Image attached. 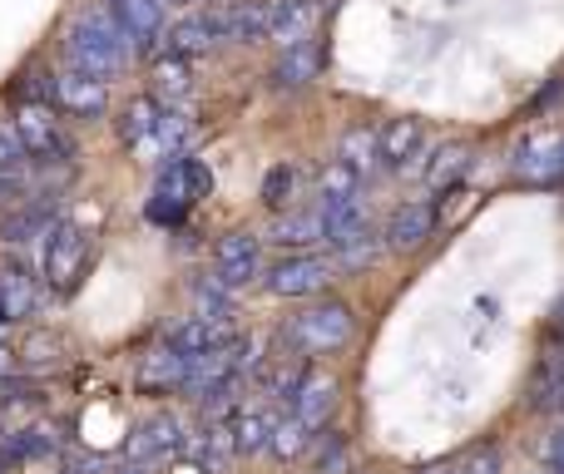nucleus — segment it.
Returning <instances> with one entry per match:
<instances>
[{"instance_id":"29","label":"nucleus","mask_w":564,"mask_h":474,"mask_svg":"<svg viewBox=\"0 0 564 474\" xmlns=\"http://www.w3.org/2000/svg\"><path fill=\"white\" fill-rule=\"evenodd\" d=\"M337 158H341V164H347L357 178L377 174V168H381V154H377V129H371V124L347 129V134H341V144H337Z\"/></svg>"},{"instance_id":"27","label":"nucleus","mask_w":564,"mask_h":474,"mask_svg":"<svg viewBox=\"0 0 564 474\" xmlns=\"http://www.w3.org/2000/svg\"><path fill=\"white\" fill-rule=\"evenodd\" d=\"M214 45H218V35H214V25H208V10H194V15L174 20V25L164 30V49H174V55H184V59L208 55Z\"/></svg>"},{"instance_id":"42","label":"nucleus","mask_w":564,"mask_h":474,"mask_svg":"<svg viewBox=\"0 0 564 474\" xmlns=\"http://www.w3.org/2000/svg\"><path fill=\"white\" fill-rule=\"evenodd\" d=\"M550 341H564V301L555 307V317H550Z\"/></svg>"},{"instance_id":"10","label":"nucleus","mask_w":564,"mask_h":474,"mask_svg":"<svg viewBox=\"0 0 564 474\" xmlns=\"http://www.w3.org/2000/svg\"><path fill=\"white\" fill-rule=\"evenodd\" d=\"M214 277L228 282V287H248V282L263 277V238L248 233V228H234V233L218 238L214 247Z\"/></svg>"},{"instance_id":"38","label":"nucleus","mask_w":564,"mask_h":474,"mask_svg":"<svg viewBox=\"0 0 564 474\" xmlns=\"http://www.w3.org/2000/svg\"><path fill=\"white\" fill-rule=\"evenodd\" d=\"M451 474H500V450L496 445H470L456 460H446Z\"/></svg>"},{"instance_id":"14","label":"nucleus","mask_w":564,"mask_h":474,"mask_svg":"<svg viewBox=\"0 0 564 474\" xmlns=\"http://www.w3.org/2000/svg\"><path fill=\"white\" fill-rule=\"evenodd\" d=\"M377 154H381V168H397V174L421 168V158H426V124L421 119H387L377 129Z\"/></svg>"},{"instance_id":"34","label":"nucleus","mask_w":564,"mask_h":474,"mask_svg":"<svg viewBox=\"0 0 564 474\" xmlns=\"http://www.w3.org/2000/svg\"><path fill=\"white\" fill-rule=\"evenodd\" d=\"M188 297H194V307H198V317H218V321H228L234 317V297L238 291L228 287V282H218V277H194L188 282Z\"/></svg>"},{"instance_id":"37","label":"nucleus","mask_w":564,"mask_h":474,"mask_svg":"<svg viewBox=\"0 0 564 474\" xmlns=\"http://www.w3.org/2000/svg\"><path fill=\"white\" fill-rule=\"evenodd\" d=\"M20 474H69L65 470V455H59V445H55V436H45L30 455H20Z\"/></svg>"},{"instance_id":"5","label":"nucleus","mask_w":564,"mask_h":474,"mask_svg":"<svg viewBox=\"0 0 564 474\" xmlns=\"http://www.w3.org/2000/svg\"><path fill=\"white\" fill-rule=\"evenodd\" d=\"M10 119L20 129L30 164H69L75 158V139L65 134V119H59L55 104H15Z\"/></svg>"},{"instance_id":"36","label":"nucleus","mask_w":564,"mask_h":474,"mask_svg":"<svg viewBox=\"0 0 564 474\" xmlns=\"http://www.w3.org/2000/svg\"><path fill=\"white\" fill-rule=\"evenodd\" d=\"M292 198H297V168L292 164H273L263 178V203L273 208V213H288Z\"/></svg>"},{"instance_id":"26","label":"nucleus","mask_w":564,"mask_h":474,"mask_svg":"<svg viewBox=\"0 0 564 474\" xmlns=\"http://www.w3.org/2000/svg\"><path fill=\"white\" fill-rule=\"evenodd\" d=\"M470 144H460V139H451V144L431 148V158H421V178H426L431 194H446V188H456L460 178L470 174Z\"/></svg>"},{"instance_id":"45","label":"nucleus","mask_w":564,"mask_h":474,"mask_svg":"<svg viewBox=\"0 0 564 474\" xmlns=\"http://www.w3.org/2000/svg\"><path fill=\"white\" fill-rule=\"evenodd\" d=\"M164 5H198V0H164Z\"/></svg>"},{"instance_id":"2","label":"nucleus","mask_w":564,"mask_h":474,"mask_svg":"<svg viewBox=\"0 0 564 474\" xmlns=\"http://www.w3.org/2000/svg\"><path fill=\"white\" fill-rule=\"evenodd\" d=\"M208 194H214V168L194 154H178L159 168L154 194H149V218H154L159 228H178L188 208Z\"/></svg>"},{"instance_id":"22","label":"nucleus","mask_w":564,"mask_h":474,"mask_svg":"<svg viewBox=\"0 0 564 474\" xmlns=\"http://www.w3.org/2000/svg\"><path fill=\"white\" fill-rule=\"evenodd\" d=\"M317 20H322V0H268V40H278V45L312 40Z\"/></svg>"},{"instance_id":"32","label":"nucleus","mask_w":564,"mask_h":474,"mask_svg":"<svg viewBox=\"0 0 564 474\" xmlns=\"http://www.w3.org/2000/svg\"><path fill=\"white\" fill-rule=\"evenodd\" d=\"M194 134H198L194 114H184V109H178V104H159V154H164V158L188 154V144H194Z\"/></svg>"},{"instance_id":"41","label":"nucleus","mask_w":564,"mask_h":474,"mask_svg":"<svg viewBox=\"0 0 564 474\" xmlns=\"http://www.w3.org/2000/svg\"><path fill=\"white\" fill-rule=\"evenodd\" d=\"M20 376V351L10 346V341H0V381Z\"/></svg>"},{"instance_id":"13","label":"nucleus","mask_w":564,"mask_h":474,"mask_svg":"<svg viewBox=\"0 0 564 474\" xmlns=\"http://www.w3.org/2000/svg\"><path fill=\"white\" fill-rule=\"evenodd\" d=\"M119 144L129 148V158H164L159 154V99L134 95L115 119Z\"/></svg>"},{"instance_id":"3","label":"nucleus","mask_w":564,"mask_h":474,"mask_svg":"<svg viewBox=\"0 0 564 474\" xmlns=\"http://www.w3.org/2000/svg\"><path fill=\"white\" fill-rule=\"evenodd\" d=\"M351 337H357V317H351V307L337 297H312L307 307L288 321V331H282V341L307 351V356H332V351H341Z\"/></svg>"},{"instance_id":"35","label":"nucleus","mask_w":564,"mask_h":474,"mask_svg":"<svg viewBox=\"0 0 564 474\" xmlns=\"http://www.w3.org/2000/svg\"><path fill=\"white\" fill-rule=\"evenodd\" d=\"M55 366H65V341L35 331V337L20 346V371H55Z\"/></svg>"},{"instance_id":"7","label":"nucleus","mask_w":564,"mask_h":474,"mask_svg":"<svg viewBox=\"0 0 564 474\" xmlns=\"http://www.w3.org/2000/svg\"><path fill=\"white\" fill-rule=\"evenodd\" d=\"M332 277H337V262L322 257V252H292V257L273 262V267L263 272L268 291L273 297H322V291L332 287Z\"/></svg>"},{"instance_id":"12","label":"nucleus","mask_w":564,"mask_h":474,"mask_svg":"<svg viewBox=\"0 0 564 474\" xmlns=\"http://www.w3.org/2000/svg\"><path fill=\"white\" fill-rule=\"evenodd\" d=\"M218 45H258L268 40V0H228V5L208 10Z\"/></svg>"},{"instance_id":"4","label":"nucleus","mask_w":564,"mask_h":474,"mask_svg":"<svg viewBox=\"0 0 564 474\" xmlns=\"http://www.w3.org/2000/svg\"><path fill=\"white\" fill-rule=\"evenodd\" d=\"M89 252H95V238H89L75 218H59L45 233V242H40V277L50 282V291L69 297L89 267Z\"/></svg>"},{"instance_id":"6","label":"nucleus","mask_w":564,"mask_h":474,"mask_svg":"<svg viewBox=\"0 0 564 474\" xmlns=\"http://www.w3.org/2000/svg\"><path fill=\"white\" fill-rule=\"evenodd\" d=\"M510 178L520 188H564V129H535L510 154Z\"/></svg>"},{"instance_id":"21","label":"nucleus","mask_w":564,"mask_h":474,"mask_svg":"<svg viewBox=\"0 0 564 474\" xmlns=\"http://www.w3.org/2000/svg\"><path fill=\"white\" fill-rule=\"evenodd\" d=\"M184 376H188V356L164 341V346H154L139 361L134 386L144 390V396H174V390H184Z\"/></svg>"},{"instance_id":"25","label":"nucleus","mask_w":564,"mask_h":474,"mask_svg":"<svg viewBox=\"0 0 564 474\" xmlns=\"http://www.w3.org/2000/svg\"><path fill=\"white\" fill-rule=\"evenodd\" d=\"M169 346L174 351H184V356H204V351H214V346H224V341H234V327L228 321H218V317H184L178 327H169Z\"/></svg>"},{"instance_id":"46","label":"nucleus","mask_w":564,"mask_h":474,"mask_svg":"<svg viewBox=\"0 0 564 474\" xmlns=\"http://www.w3.org/2000/svg\"><path fill=\"white\" fill-rule=\"evenodd\" d=\"M426 474H451V470H446V465H436V470H426Z\"/></svg>"},{"instance_id":"16","label":"nucleus","mask_w":564,"mask_h":474,"mask_svg":"<svg viewBox=\"0 0 564 474\" xmlns=\"http://www.w3.org/2000/svg\"><path fill=\"white\" fill-rule=\"evenodd\" d=\"M431 233H436V208L421 203V198H406V203L391 208L387 228H381V247L387 252H416V247H426Z\"/></svg>"},{"instance_id":"23","label":"nucleus","mask_w":564,"mask_h":474,"mask_svg":"<svg viewBox=\"0 0 564 474\" xmlns=\"http://www.w3.org/2000/svg\"><path fill=\"white\" fill-rule=\"evenodd\" d=\"M194 95V59L174 55V49H159L149 59V99H164V104H178V99Z\"/></svg>"},{"instance_id":"15","label":"nucleus","mask_w":564,"mask_h":474,"mask_svg":"<svg viewBox=\"0 0 564 474\" xmlns=\"http://www.w3.org/2000/svg\"><path fill=\"white\" fill-rule=\"evenodd\" d=\"M55 223H59V203H55V194L25 198V203H15L6 218H0V242H6V247L45 242V233H50Z\"/></svg>"},{"instance_id":"24","label":"nucleus","mask_w":564,"mask_h":474,"mask_svg":"<svg viewBox=\"0 0 564 474\" xmlns=\"http://www.w3.org/2000/svg\"><path fill=\"white\" fill-rule=\"evenodd\" d=\"M322 238H327V228H322L317 208H292V213H278V223L268 228V242L282 247V252H312Z\"/></svg>"},{"instance_id":"18","label":"nucleus","mask_w":564,"mask_h":474,"mask_svg":"<svg viewBox=\"0 0 564 474\" xmlns=\"http://www.w3.org/2000/svg\"><path fill=\"white\" fill-rule=\"evenodd\" d=\"M322 75V40H297V45H282V55L268 69V85L278 95H297V89L317 85Z\"/></svg>"},{"instance_id":"11","label":"nucleus","mask_w":564,"mask_h":474,"mask_svg":"<svg viewBox=\"0 0 564 474\" xmlns=\"http://www.w3.org/2000/svg\"><path fill=\"white\" fill-rule=\"evenodd\" d=\"M188 450V436H184V420L169 416V410H159V416H149L144 426L129 436L124 445V460H134V465H159V460H174Z\"/></svg>"},{"instance_id":"39","label":"nucleus","mask_w":564,"mask_h":474,"mask_svg":"<svg viewBox=\"0 0 564 474\" xmlns=\"http://www.w3.org/2000/svg\"><path fill=\"white\" fill-rule=\"evenodd\" d=\"M15 164H30L25 144H20V129L10 114H0V168H15Z\"/></svg>"},{"instance_id":"28","label":"nucleus","mask_w":564,"mask_h":474,"mask_svg":"<svg viewBox=\"0 0 564 474\" xmlns=\"http://www.w3.org/2000/svg\"><path fill=\"white\" fill-rule=\"evenodd\" d=\"M273 420L278 416L263 406V400H253V406H238L234 410V445H238V455H258V450H268Z\"/></svg>"},{"instance_id":"31","label":"nucleus","mask_w":564,"mask_h":474,"mask_svg":"<svg viewBox=\"0 0 564 474\" xmlns=\"http://www.w3.org/2000/svg\"><path fill=\"white\" fill-rule=\"evenodd\" d=\"M45 416V396L40 390H15V396L0 400V440L20 436V430H35Z\"/></svg>"},{"instance_id":"20","label":"nucleus","mask_w":564,"mask_h":474,"mask_svg":"<svg viewBox=\"0 0 564 474\" xmlns=\"http://www.w3.org/2000/svg\"><path fill=\"white\" fill-rule=\"evenodd\" d=\"M357 208H361V178L351 174L341 158L322 164V174H317V213H322V223H327V218H341V213H357Z\"/></svg>"},{"instance_id":"40","label":"nucleus","mask_w":564,"mask_h":474,"mask_svg":"<svg viewBox=\"0 0 564 474\" xmlns=\"http://www.w3.org/2000/svg\"><path fill=\"white\" fill-rule=\"evenodd\" d=\"M545 465H550V474H564V426L550 436V445H545Z\"/></svg>"},{"instance_id":"33","label":"nucleus","mask_w":564,"mask_h":474,"mask_svg":"<svg viewBox=\"0 0 564 474\" xmlns=\"http://www.w3.org/2000/svg\"><path fill=\"white\" fill-rule=\"evenodd\" d=\"M307 445H312V430L302 426L297 416H278L273 420V436H268V450H273V460H282V465H292V460H302L307 455Z\"/></svg>"},{"instance_id":"9","label":"nucleus","mask_w":564,"mask_h":474,"mask_svg":"<svg viewBox=\"0 0 564 474\" xmlns=\"http://www.w3.org/2000/svg\"><path fill=\"white\" fill-rule=\"evenodd\" d=\"M105 10L115 15V25L124 30L134 55H159V49H164V30H169L164 0H105Z\"/></svg>"},{"instance_id":"44","label":"nucleus","mask_w":564,"mask_h":474,"mask_svg":"<svg viewBox=\"0 0 564 474\" xmlns=\"http://www.w3.org/2000/svg\"><path fill=\"white\" fill-rule=\"evenodd\" d=\"M10 337V317H6V311H0V341H6Z\"/></svg>"},{"instance_id":"8","label":"nucleus","mask_w":564,"mask_h":474,"mask_svg":"<svg viewBox=\"0 0 564 474\" xmlns=\"http://www.w3.org/2000/svg\"><path fill=\"white\" fill-rule=\"evenodd\" d=\"M50 104L65 119H105L109 114V79L85 75V69H55V89H50Z\"/></svg>"},{"instance_id":"30","label":"nucleus","mask_w":564,"mask_h":474,"mask_svg":"<svg viewBox=\"0 0 564 474\" xmlns=\"http://www.w3.org/2000/svg\"><path fill=\"white\" fill-rule=\"evenodd\" d=\"M307 474H351V440L341 430L312 436L307 445Z\"/></svg>"},{"instance_id":"19","label":"nucleus","mask_w":564,"mask_h":474,"mask_svg":"<svg viewBox=\"0 0 564 474\" xmlns=\"http://www.w3.org/2000/svg\"><path fill=\"white\" fill-rule=\"evenodd\" d=\"M40 301H45V291H40L35 272H30L25 262H0V311L10 317V327L35 317Z\"/></svg>"},{"instance_id":"17","label":"nucleus","mask_w":564,"mask_h":474,"mask_svg":"<svg viewBox=\"0 0 564 474\" xmlns=\"http://www.w3.org/2000/svg\"><path fill=\"white\" fill-rule=\"evenodd\" d=\"M337 406H341V386H337V376H327V371H307V376L297 381V390H292V416H297L307 430H327V420L337 416Z\"/></svg>"},{"instance_id":"1","label":"nucleus","mask_w":564,"mask_h":474,"mask_svg":"<svg viewBox=\"0 0 564 474\" xmlns=\"http://www.w3.org/2000/svg\"><path fill=\"white\" fill-rule=\"evenodd\" d=\"M129 59H134V45L124 40V30L115 25V15H109L105 5H79L75 15H69V30H65V65L69 69L115 79V75H124Z\"/></svg>"},{"instance_id":"43","label":"nucleus","mask_w":564,"mask_h":474,"mask_svg":"<svg viewBox=\"0 0 564 474\" xmlns=\"http://www.w3.org/2000/svg\"><path fill=\"white\" fill-rule=\"evenodd\" d=\"M109 474H149V465H134V460H124V465H115Z\"/></svg>"}]
</instances>
